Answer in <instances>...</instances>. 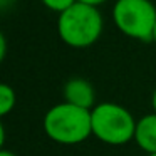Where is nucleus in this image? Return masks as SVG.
<instances>
[{
    "label": "nucleus",
    "mask_w": 156,
    "mask_h": 156,
    "mask_svg": "<svg viewBox=\"0 0 156 156\" xmlns=\"http://www.w3.org/2000/svg\"><path fill=\"white\" fill-rule=\"evenodd\" d=\"M77 2H81V4H87V5H92V7H98V5H101L102 2H106V0H77Z\"/></svg>",
    "instance_id": "9d476101"
},
{
    "label": "nucleus",
    "mask_w": 156,
    "mask_h": 156,
    "mask_svg": "<svg viewBox=\"0 0 156 156\" xmlns=\"http://www.w3.org/2000/svg\"><path fill=\"white\" fill-rule=\"evenodd\" d=\"M44 131L59 144H79L92 134L91 111L69 102L55 104L45 112Z\"/></svg>",
    "instance_id": "f257e3e1"
},
{
    "label": "nucleus",
    "mask_w": 156,
    "mask_h": 156,
    "mask_svg": "<svg viewBox=\"0 0 156 156\" xmlns=\"http://www.w3.org/2000/svg\"><path fill=\"white\" fill-rule=\"evenodd\" d=\"M153 41H154V44H156V27H154V32H153Z\"/></svg>",
    "instance_id": "4468645a"
},
{
    "label": "nucleus",
    "mask_w": 156,
    "mask_h": 156,
    "mask_svg": "<svg viewBox=\"0 0 156 156\" xmlns=\"http://www.w3.org/2000/svg\"><path fill=\"white\" fill-rule=\"evenodd\" d=\"M5 54H7V41H5L4 34L0 32V62L5 59Z\"/></svg>",
    "instance_id": "1a4fd4ad"
},
{
    "label": "nucleus",
    "mask_w": 156,
    "mask_h": 156,
    "mask_svg": "<svg viewBox=\"0 0 156 156\" xmlns=\"http://www.w3.org/2000/svg\"><path fill=\"white\" fill-rule=\"evenodd\" d=\"M92 134L99 141L121 146L134 139L136 121L126 108L114 102H101L91 109Z\"/></svg>",
    "instance_id": "7ed1b4c3"
},
{
    "label": "nucleus",
    "mask_w": 156,
    "mask_h": 156,
    "mask_svg": "<svg viewBox=\"0 0 156 156\" xmlns=\"http://www.w3.org/2000/svg\"><path fill=\"white\" fill-rule=\"evenodd\" d=\"M0 156H17L12 151H7V149H0Z\"/></svg>",
    "instance_id": "f8f14e48"
},
{
    "label": "nucleus",
    "mask_w": 156,
    "mask_h": 156,
    "mask_svg": "<svg viewBox=\"0 0 156 156\" xmlns=\"http://www.w3.org/2000/svg\"><path fill=\"white\" fill-rule=\"evenodd\" d=\"M148 156H156V153H153V154H148Z\"/></svg>",
    "instance_id": "2eb2a0df"
},
{
    "label": "nucleus",
    "mask_w": 156,
    "mask_h": 156,
    "mask_svg": "<svg viewBox=\"0 0 156 156\" xmlns=\"http://www.w3.org/2000/svg\"><path fill=\"white\" fill-rule=\"evenodd\" d=\"M64 99L69 104H74L77 108H84L91 111V108H94V101H96L94 87L86 79L74 77L71 81H67V84L64 86Z\"/></svg>",
    "instance_id": "39448f33"
},
{
    "label": "nucleus",
    "mask_w": 156,
    "mask_h": 156,
    "mask_svg": "<svg viewBox=\"0 0 156 156\" xmlns=\"http://www.w3.org/2000/svg\"><path fill=\"white\" fill-rule=\"evenodd\" d=\"M76 2H77V0H42V4L47 9H51V10H54V12H59V14H62V12L67 10L69 7H72Z\"/></svg>",
    "instance_id": "6e6552de"
},
{
    "label": "nucleus",
    "mask_w": 156,
    "mask_h": 156,
    "mask_svg": "<svg viewBox=\"0 0 156 156\" xmlns=\"http://www.w3.org/2000/svg\"><path fill=\"white\" fill-rule=\"evenodd\" d=\"M114 22L128 37L153 41L156 27V9L149 0H118L114 5Z\"/></svg>",
    "instance_id": "20e7f679"
},
{
    "label": "nucleus",
    "mask_w": 156,
    "mask_h": 156,
    "mask_svg": "<svg viewBox=\"0 0 156 156\" xmlns=\"http://www.w3.org/2000/svg\"><path fill=\"white\" fill-rule=\"evenodd\" d=\"M153 109H154V112H156V91L153 92Z\"/></svg>",
    "instance_id": "ddd939ff"
},
{
    "label": "nucleus",
    "mask_w": 156,
    "mask_h": 156,
    "mask_svg": "<svg viewBox=\"0 0 156 156\" xmlns=\"http://www.w3.org/2000/svg\"><path fill=\"white\" fill-rule=\"evenodd\" d=\"M59 35L71 47H89L102 32V17L98 9L76 2L72 7L59 14Z\"/></svg>",
    "instance_id": "f03ea898"
},
{
    "label": "nucleus",
    "mask_w": 156,
    "mask_h": 156,
    "mask_svg": "<svg viewBox=\"0 0 156 156\" xmlns=\"http://www.w3.org/2000/svg\"><path fill=\"white\" fill-rule=\"evenodd\" d=\"M4 141H5V129H4L2 121H0V149H4L2 148V146H4Z\"/></svg>",
    "instance_id": "9b49d317"
},
{
    "label": "nucleus",
    "mask_w": 156,
    "mask_h": 156,
    "mask_svg": "<svg viewBox=\"0 0 156 156\" xmlns=\"http://www.w3.org/2000/svg\"><path fill=\"white\" fill-rule=\"evenodd\" d=\"M15 102H17L15 91L9 84L0 82V119L15 108Z\"/></svg>",
    "instance_id": "0eeeda50"
},
{
    "label": "nucleus",
    "mask_w": 156,
    "mask_h": 156,
    "mask_svg": "<svg viewBox=\"0 0 156 156\" xmlns=\"http://www.w3.org/2000/svg\"><path fill=\"white\" fill-rule=\"evenodd\" d=\"M134 141L148 154L156 153V112L146 114L136 121Z\"/></svg>",
    "instance_id": "423d86ee"
}]
</instances>
